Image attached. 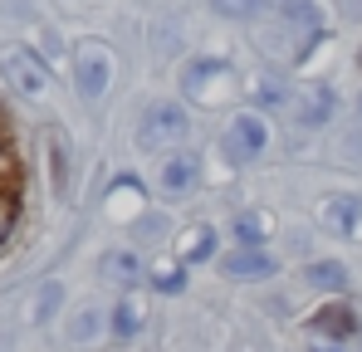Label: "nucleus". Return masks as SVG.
<instances>
[{
  "label": "nucleus",
  "mask_w": 362,
  "mask_h": 352,
  "mask_svg": "<svg viewBox=\"0 0 362 352\" xmlns=\"http://www.w3.org/2000/svg\"><path fill=\"white\" fill-rule=\"evenodd\" d=\"M196 181H201V157L177 152V157H167V162H162V191H167V196H186Z\"/></svg>",
  "instance_id": "obj_4"
},
{
  "label": "nucleus",
  "mask_w": 362,
  "mask_h": 352,
  "mask_svg": "<svg viewBox=\"0 0 362 352\" xmlns=\"http://www.w3.org/2000/svg\"><path fill=\"white\" fill-rule=\"evenodd\" d=\"M142 318H147V303H142V298H122L118 308H113V333H118V338H132V333L142 328Z\"/></svg>",
  "instance_id": "obj_9"
},
{
  "label": "nucleus",
  "mask_w": 362,
  "mask_h": 352,
  "mask_svg": "<svg viewBox=\"0 0 362 352\" xmlns=\"http://www.w3.org/2000/svg\"><path fill=\"white\" fill-rule=\"evenodd\" d=\"M328 108H333V93H313V98L303 103V122H323Z\"/></svg>",
  "instance_id": "obj_14"
},
{
  "label": "nucleus",
  "mask_w": 362,
  "mask_h": 352,
  "mask_svg": "<svg viewBox=\"0 0 362 352\" xmlns=\"http://www.w3.org/2000/svg\"><path fill=\"white\" fill-rule=\"evenodd\" d=\"M54 186H69V147H64V137L54 132Z\"/></svg>",
  "instance_id": "obj_15"
},
{
  "label": "nucleus",
  "mask_w": 362,
  "mask_h": 352,
  "mask_svg": "<svg viewBox=\"0 0 362 352\" xmlns=\"http://www.w3.org/2000/svg\"><path fill=\"white\" fill-rule=\"evenodd\" d=\"M54 303H59V284H49V289L40 293V318H45V313H49Z\"/></svg>",
  "instance_id": "obj_19"
},
{
  "label": "nucleus",
  "mask_w": 362,
  "mask_h": 352,
  "mask_svg": "<svg viewBox=\"0 0 362 352\" xmlns=\"http://www.w3.org/2000/svg\"><path fill=\"white\" fill-rule=\"evenodd\" d=\"M216 10H221V15H240V20H250V15H259V0H216Z\"/></svg>",
  "instance_id": "obj_16"
},
{
  "label": "nucleus",
  "mask_w": 362,
  "mask_h": 352,
  "mask_svg": "<svg viewBox=\"0 0 362 352\" xmlns=\"http://www.w3.org/2000/svg\"><path fill=\"white\" fill-rule=\"evenodd\" d=\"M157 289H167V293H181V284H186V274L181 269H157V279H152Z\"/></svg>",
  "instance_id": "obj_17"
},
{
  "label": "nucleus",
  "mask_w": 362,
  "mask_h": 352,
  "mask_svg": "<svg viewBox=\"0 0 362 352\" xmlns=\"http://www.w3.org/2000/svg\"><path fill=\"white\" fill-rule=\"evenodd\" d=\"M211 254H216V230H211V225L186 230V240H181V259H211Z\"/></svg>",
  "instance_id": "obj_10"
},
{
  "label": "nucleus",
  "mask_w": 362,
  "mask_h": 352,
  "mask_svg": "<svg viewBox=\"0 0 362 352\" xmlns=\"http://www.w3.org/2000/svg\"><path fill=\"white\" fill-rule=\"evenodd\" d=\"M308 284L313 289H328V293H343L348 289V269L338 259H318V264H308Z\"/></svg>",
  "instance_id": "obj_8"
},
{
  "label": "nucleus",
  "mask_w": 362,
  "mask_h": 352,
  "mask_svg": "<svg viewBox=\"0 0 362 352\" xmlns=\"http://www.w3.org/2000/svg\"><path fill=\"white\" fill-rule=\"evenodd\" d=\"M323 225L333 235H358L362 225V196H333L323 206Z\"/></svg>",
  "instance_id": "obj_5"
},
{
  "label": "nucleus",
  "mask_w": 362,
  "mask_h": 352,
  "mask_svg": "<svg viewBox=\"0 0 362 352\" xmlns=\"http://www.w3.org/2000/svg\"><path fill=\"white\" fill-rule=\"evenodd\" d=\"M191 132V117H186V108L181 103H157L152 113H147V122H142V147L147 152H157V147H172V142H181Z\"/></svg>",
  "instance_id": "obj_1"
},
{
  "label": "nucleus",
  "mask_w": 362,
  "mask_h": 352,
  "mask_svg": "<svg viewBox=\"0 0 362 352\" xmlns=\"http://www.w3.org/2000/svg\"><path fill=\"white\" fill-rule=\"evenodd\" d=\"M93 333H98V318H93V313H83V318L74 323V338H93Z\"/></svg>",
  "instance_id": "obj_18"
},
{
  "label": "nucleus",
  "mask_w": 362,
  "mask_h": 352,
  "mask_svg": "<svg viewBox=\"0 0 362 352\" xmlns=\"http://www.w3.org/2000/svg\"><path fill=\"white\" fill-rule=\"evenodd\" d=\"M5 172H10V147H5V137H0V235L10 225V186H5Z\"/></svg>",
  "instance_id": "obj_12"
},
{
  "label": "nucleus",
  "mask_w": 362,
  "mask_h": 352,
  "mask_svg": "<svg viewBox=\"0 0 362 352\" xmlns=\"http://www.w3.org/2000/svg\"><path fill=\"white\" fill-rule=\"evenodd\" d=\"M108 78H113V59L103 54L98 45H83L78 49V93L83 98H103L108 93Z\"/></svg>",
  "instance_id": "obj_2"
},
{
  "label": "nucleus",
  "mask_w": 362,
  "mask_h": 352,
  "mask_svg": "<svg viewBox=\"0 0 362 352\" xmlns=\"http://www.w3.org/2000/svg\"><path fill=\"white\" fill-rule=\"evenodd\" d=\"M221 269L230 274V279H245V284H259V279H269L274 274V259L264 254V250H235V254H226L221 259Z\"/></svg>",
  "instance_id": "obj_3"
},
{
  "label": "nucleus",
  "mask_w": 362,
  "mask_h": 352,
  "mask_svg": "<svg viewBox=\"0 0 362 352\" xmlns=\"http://www.w3.org/2000/svg\"><path fill=\"white\" fill-rule=\"evenodd\" d=\"M235 240H240L245 250H259V240H264V216H245L240 225H235Z\"/></svg>",
  "instance_id": "obj_13"
},
{
  "label": "nucleus",
  "mask_w": 362,
  "mask_h": 352,
  "mask_svg": "<svg viewBox=\"0 0 362 352\" xmlns=\"http://www.w3.org/2000/svg\"><path fill=\"white\" fill-rule=\"evenodd\" d=\"M103 274L118 279V284H127V279L137 274V254H132V250H113V254H103Z\"/></svg>",
  "instance_id": "obj_11"
},
{
  "label": "nucleus",
  "mask_w": 362,
  "mask_h": 352,
  "mask_svg": "<svg viewBox=\"0 0 362 352\" xmlns=\"http://www.w3.org/2000/svg\"><path fill=\"white\" fill-rule=\"evenodd\" d=\"M5 69H10V78H15V88H25V93H40L45 88V69L35 64L30 54H5Z\"/></svg>",
  "instance_id": "obj_7"
},
{
  "label": "nucleus",
  "mask_w": 362,
  "mask_h": 352,
  "mask_svg": "<svg viewBox=\"0 0 362 352\" xmlns=\"http://www.w3.org/2000/svg\"><path fill=\"white\" fill-rule=\"evenodd\" d=\"M264 142H269V132H264V122H259L255 113L235 117V127H230V152H240V157H259Z\"/></svg>",
  "instance_id": "obj_6"
}]
</instances>
